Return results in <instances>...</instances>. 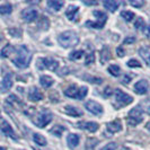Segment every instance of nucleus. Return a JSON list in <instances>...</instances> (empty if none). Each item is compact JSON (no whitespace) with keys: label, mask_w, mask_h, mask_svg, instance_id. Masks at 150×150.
Returning a JSON list of instances; mask_svg holds the SVG:
<instances>
[{"label":"nucleus","mask_w":150,"mask_h":150,"mask_svg":"<svg viewBox=\"0 0 150 150\" xmlns=\"http://www.w3.org/2000/svg\"><path fill=\"white\" fill-rule=\"evenodd\" d=\"M11 87H13V78H11V75L9 74L0 83V93H5L10 89Z\"/></svg>","instance_id":"13"},{"label":"nucleus","mask_w":150,"mask_h":150,"mask_svg":"<svg viewBox=\"0 0 150 150\" xmlns=\"http://www.w3.org/2000/svg\"><path fill=\"white\" fill-rule=\"evenodd\" d=\"M147 129H148V131H150V122L147 123Z\"/></svg>","instance_id":"44"},{"label":"nucleus","mask_w":150,"mask_h":150,"mask_svg":"<svg viewBox=\"0 0 150 150\" xmlns=\"http://www.w3.org/2000/svg\"><path fill=\"white\" fill-rule=\"evenodd\" d=\"M94 61H95V55H94V53H89V54H87L85 63L88 66V64H91V63H94Z\"/></svg>","instance_id":"36"},{"label":"nucleus","mask_w":150,"mask_h":150,"mask_svg":"<svg viewBox=\"0 0 150 150\" xmlns=\"http://www.w3.org/2000/svg\"><path fill=\"white\" fill-rule=\"evenodd\" d=\"M93 14H94V16L97 18V22L88 21V22H86V26L91 27V28H98V30L103 28V27L105 26L106 21H107V15H106L105 13L100 11V10H95Z\"/></svg>","instance_id":"4"},{"label":"nucleus","mask_w":150,"mask_h":150,"mask_svg":"<svg viewBox=\"0 0 150 150\" xmlns=\"http://www.w3.org/2000/svg\"><path fill=\"white\" fill-rule=\"evenodd\" d=\"M78 11H79V8L77 7V6H69L68 9L66 10V15H67L68 19H70V21H75L76 15L78 14Z\"/></svg>","instance_id":"19"},{"label":"nucleus","mask_w":150,"mask_h":150,"mask_svg":"<svg viewBox=\"0 0 150 150\" xmlns=\"http://www.w3.org/2000/svg\"><path fill=\"white\" fill-rule=\"evenodd\" d=\"M79 128L85 129L89 132H96L99 128V125L95 122H81V123H79Z\"/></svg>","instance_id":"16"},{"label":"nucleus","mask_w":150,"mask_h":150,"mask_svg":"<svg viewBox=\"0 0 150 150\" xmlns=\"http://www.w3.org/2000/svg\"><path fill=\"white\" fill-rule=\"evenodd\" d=\"M15 51V49H14V46L10 44H7L2 50H1V58H8L11 53Z\"/></svg>","instance_id":"25"},{"label":"nucleus","mask_w":150,"mask_h":150,"mask_svg":"<svg viewBox=\"0 0 150 150\" xmlns=\"http://www.w3.org/2000/svg\"><path fill=\"white\" fill-rule=\"evenodd\" d=\"M121 16L123 17V19H124L125 22H131V21L134 18V13L129 11V10H123V11L121 13Z\"/></svg>","instance_id":"29"},{"label":"nucleus","mask_w":150,"mask_h":150,"mask_svg":"<svg viewBox=\"0 0 150 150\" xmlns=\"http://www.w3.org/2000/svg\"><path fill=\"white\" fill-rule=\"evenodd\" d=\"M127 64H128V67H130V68H140L141 67V63H140L138 60H135V59L129 60Z\"/></svg>","instance_id":"33"},{"label":"nucleus","mask_w":150,"mask_h":150,"mask_svg":"<svg viewBox=\"0 0 150 150\" xmlns=\"http://www.w3.org/2000/svg\"><path fill=\"white\" fill-rule=\"evenodd\" d=\"M115 102L117 104V107L127 106L133 102V97L122 91L121 89H115Z\"/></svg>","instance_id":"6"},{"label":"nucleus","mask_w":150,"mask_h":150,"mask_svg":"<svg viewBox=\"0 0 150 150\" xmlns=\"http://www.w3.org/2000/svg\"><path fill=\"white\" fill-rule=\"evenodd\" d=\"M103 5H104V7H105L107 10H110L111 13H114V11L117 9V7H119V2L115 1V0H104Z\"/></svg>","instance_id":"21"},{"label":"nucleus","mask_w":150,"mask_h":150,"mask_svg":"<svg viewBox=\"0 0 150 150\" xmlns=\"http://www.w3.org/2000/svg\"><path fill=\"white\" fill-rule=\"evenodd\" d=\"M88 93L87 87H77L76 85H71L70 87H68L67 89L64 90V95L67 97L70 98H77V99H83L86 97Z\"/></svg>","instance_id":"3"},{"label":"nucleus","mask_w":150,"mask_h":150,"mask_svg":"<svg viewBox=\"0 0 150 150\" xmlns=\"http://www.w3.org/2000/svg\"><path fill=\"white\" fill-rule=\"evenodd\" d=\"M0 150H6V148H4V147H0Z\"/></svg>","instance_id":"46"},{"label":"nucleus","mask_w":150,"mask_h":150,"mask_svg":"<svg viewBox=\"0 0 150 150\" xmlns=\"http://www.w3.org/2000/svg\"><path fill=\"white\" fill-rule=\"evenodd\" d=\"M33 140H34V142L36 143V144H38V146H46V139H45L43 135L38 134V133H34Z\"/></svg>","instance_id":"26"},{"label":"nucleus","mask_w":150,"mask_h":150,"mask_svg":"<svg viewBox=\"0 0 150 150\" xmlns=\"http://www.w3.org/2000/svg\"><path fill=\"white\" fill-rule=\"evenodd\" d=\"M100 150H116V143L115 142H110L106 146H104Z\"/></svg>","instance_id":"37"},{"label":"nucleus","mask_w":150,"mask_h":150,"mask_svg":"<svg viewBox=\"0 0 150 150\" xmlns=\"http://www.w3.org/2000/svg\"><path fill=\"white\" fill-rule=\"evenodd\" d=\"M43 94L41 90H38V88L36 87H33L30 88V90L28 91V99L32 100V102H38L41 99H43Z\"/></svg>","instance_id":"14"},{"label":"nucleus","mask_w":150,"mask_h":150,"mask_svg":"<svg viewBox=\"0 0 150 150\" xmlns=\"http://www.w3.org/2000/svg\"><path fill=\"white\" fill-rule=\"evenodd\" d=\"M148 90H149V83L147 80H139L138 83H135L134 85V91L137 94H139V95H144V94H147L148 93Z\"/></svg>","instance_id":"11"},{"label":"nucleus","mask_w":150,"mask_h":150,"mask_svg":"<svg viewBox=\"0 0 150 150\" xmlns=\"http://www.w3.org/2000/svg\"><path fill=\"white\" fill-rule=\"evenodd\" d=\"M38 61L42 62V68H46L51 71H55L59 67V62L52 58H43V59H40Z\"/></svg>","instance_id":"9"},{"label":"nucleus","mask_w":150,"mask_h":150,"mask_svg":"<svg viewBox=\"0 0 150 150\" xmlns=\"http://www.w3.org/2000/svg\"><path fill=\"white\" fill-rule=\"evenodd\" d=\"M111 59V52H110V49L108 46H104L102 49V52H100V62L102 63H105L107 61Z\"/></svg>","instance_id":"24"},{"label":"nucleus","mask_w":150,"mask_h":150,"mask_svg":"<svg viewBox=\"0 0 150 150\" xmlns=\"http://www.w3.org/2000/svg\"><path fill=\"white\" fill-rule=\"evenodd\" d=\"M83 78L85 79H89L90 83H97V85H100L102 81H103V79H100V78H95V77H90V76H83Z\"/></svg>","instance_id":"34"},{"label":"nucleus","mask_w":150,"mask_h":150,"mask_svg":"<svg viewBox=\"0 0 150 150\" xmlns=\"http://www.w3.org/2000/svg\"><path fill=\"white\" fill-rule=\"evenodd\" d=\"M30 60H32V53L25 45H22L18 47L17 55L13 59V63L19 69H25L30 66Z\"/></svg>","instance_id":"1"},{"label":"nucleus","mask_w":150,"mask_h":150,"mask_svg":"<svg viewBox=\"0 0 150 150\" xmlns=\"http://www.w3.org/2000/svg\"><path fill=\"white\" fill-rule=\"evenodd\" d=\"M0 130L7 135V137H10V138H13V139H16L15 132H14L11 125L8 123L7 121H2V122L0 123Z\"/></svg>","instance_id":"12"},{"label":"nucleus","mask_w":150,"mask_h":150,"mask_svg":"<svg viewBox=\"0 0 150 150\" xmlns=\"http://www.w3.org/2000/svg\"><path fill=\"white\" fill-rule=\"evenodd\" d=\"M147 112H148V113L150 114V105L148 106V107H147Z\"/></svg>","instance_id":"45"},{"label":"nucleus","mask_w":150,"mask_h":150,"mask_svg":"<svg viewBox=\"0 0 150 150\" xmlns=\"http://www.w3.org/2000/svg\"><path fill=\"white\" fill-rule=\"evenodd\" d=\"M116 53H117V57H120V58L125 55V51L123 50V47H117L116 49Z\"/></svg>","instance_id":"38"},{"label":"nucleus","mask_w":150,"mask_h":150,"mask_svg":"<svg viewBox=\"0 0 150 150\" xmlns=\"http://www.w3.org/2000/svg\"><path fill=\"white\" fill-rule=\"evenodd\" d=\"M83 55V50H77V51H72V52L70 53V55H69V58H70V60H79L81 57Z\"/></svg>","instance_id":"30"},{"label":"nucleus","mask_w":150,"mask_h":150,"mask_svg":"<svg viewBox=\"0 0 150 150\" xmlns=\"http://www.w3.org/2000/svg\"><path fill=\"white\" fill-rule=\"evenodd\" d=\"M143 33H144V35H146L147 38H150V25H148L147 27L143 28Z\"/></svg>","instance_id":"39"},{"label":"nucleus","mask_w":150,"mask_h":150,"mask_svg":"<svg viewBox=\"0 0 150 150\" xmlns=\"http://www.w3.org/2000/svg\"><path fill=\"white\" fill-rule=\"evenodd\" d=\"M64 130H66V129H64V127H62V125H55V127H53V128L51 129V133L54 134L55 137H61L62 132H63Z\"/></svg>","instance_id":"31"},{"label":"nucleus","mask_w":150,"mask_h":150,"mask_svg":"<svg viewBox=\"0 0 150 150\" xmlns=\"http://www.w3.org/2000/svg\"><path fill=\"white\" fill-rule=\"evenodd\" d=\"M142 122V110L137 106L134 108H132L128 114V123L131 127H135L139 123Z\"/></svg>","instance_id":"5"},{"label":"nucleus","mask_w":150,"mask_h":150,"mask_svg":"<svg viewBox=\"0 0 150 150\" xmlns=\"http://www.w3.org/2000/svg\"><path fill=\"white\" fill-rule=\"evenodd\" d=\"M130 5L133 7L140 8L144 5V1H142V0H130Z\"/></svg>","instance_id":"35"},{"label":"nucleus","mask_w":150,"mask_h":150,"mask_svg":"<svg viewBox=\"0 0 150 150\" xmlns=\"http://www.w3.org/2000/svg\"><path fill=\"white\" fill-rule=\"evenodd\" d=\"M58 42L60 43L61 46L63 47H72L75 45L78 44L79 38L77 35V33L74 30H66L63 33H61L58 38Z\"/></svg>","instance_id":"2"},{"label":"nucleus","mask_w":150,"mask_h":150,"mask_svg":"<svg viewBox=\"0 0 150 150\" xmlns=\"http://www.w3.org/2000/svg\"><path fill=\"white\" fill-rule=\"evenodd\" d=\"M134 27L137 30H143L146 26H144V21H143V18H138L134 23Z\"/></svg>","instance_id":"32"},{"label":"nucleus","mask_w":150,"mask_h":150,"mask_svg":"<svg viewBox=\"0 0 150 150\" xmlns=\"http://www.w3.org/2000/svg\"><path fill=\"white\" fill-rule=\"evenodd\" d=\"M107 130L111 132V133H116L122 130V124L119 120L112 121L110 123H107Z\"/></svg>","instance_id":"17"},{"label":"nucleus","mask_w":150,"mask_h":150,"mask_svg":"<svg viewBox=\"0 0 150 150\" xmlns=\"http://www.w3.org/2000/svg\"><path fill=\"white\" fill-rule=\"evenodd\" d=\"M64 112L67 113L68 115L70 116H74V117H78V116H81L83 113L81 110H79L78 107H75L72 105H67L64 107Z\"/></svg>","instance_id":"15"},{"label":"nucleus","mask_w":150,"mask_h":150,"mask_svg":"<svg viewBox=\"0 0 150 150\" xmlns=\"http://www.w3.org/2000/svg\"><path fill=\"white\" fill-rule=\"evenodd\" d=\"M111 94H112V90H111V88H110V87H107V88H106V94H104V95H106V96H110Z\"/></svg>","instance_id":"42"},{"label":"nucleus","mask_w":150,"mask_h":150,"mask_svg":"<svg viewBox=\"0 0 150 150\" xmlns=\"http://www.w3.org/2000/svg\"><path fill=\"white\" fill-rule=\"evenodd\" d=\"M107 71H108L112 76H114V77H119V76L121 75V69H120V67L116 66V64L110 66L108 69H107Z\"/></svg>","instance_id":"27"},{"label":"nucleus","mask_w":150,"mask_h":150,"mask_svg":"<svg viewBox=\"0 0 150 150\" xmlns=\"http://www.w3.org/2000/svg\"><path fill=\"white\" fill-rule=\"evenodd\" d=\"M22 17L25 22L32 23L38 18V11L33 8H26L22 11Z\"/></svg>","instance_id":"10"},{"label":"nucleus","mask_w":150,"mask_h":150,"mask_svg":"<svg viewBox=\"0 0 150 150\" xmlns=\"http://www.w3.org/2000/svg\"><path fill=\"white\" fill-rule=\"evenodd\" d=\"M40 83H41V85L43 87L49 88V87H51L53 83H54V80H53V78H51L50 76H42L40 78Z\"/></svg>","instance_id":"23"},{"label":"nucleus","mask_w":150,"mask_h":150,"mask_svg":"<svg viewBox=\"0 0 150 150\" xmlns=\"http://www.w3.org/2000/svg\"><path fill=\"white\" fill-rule=\"evenodd\" d=\"M63 5H64V2H63V1H60V0H49V1H47V7L51 8L54 11L60 10Z\"/></svg>","instance_id":"22"},{"label":"nucleus","mask_w":150,"mask_h":150,"mask_svg":"<svg viewBox=\"0 0 150 150\" xmlns=\"http://www.w3.org/2000/svg\"><path fill=\"white\" fill-rule=\"evenodd\" d=\"M130 79H131V77H129V76H125V77L123 78V81H124V83H129Z\"/></svg>","instance_id":"41"},{"label":"nucleus","mask_w":150,"mask_h":150,"mask_svg":"<svg viewBox=\"0 0 150 150\" xmlns=\"http://www.w3.org/2000/svg\"><path fill=\"white\" fill-rule=\"evenodd\" d=\"M79 141H80V138L78 134H75V133H70L67 138V142L68 146L70 148H76L78 144H79Z\"/></svg>","instance_id":"18"},{"label":"nucleus","mask_w":150,"mask_h":150,"mask_svg":"<svg viewBox=\"0 0 150 150\" xmlns=\"http://www.w3.org/2000/svg\"><path fill=\"white\" fill-rule=\"evenodd\" d=\"M134 41H135L134 38H127L125 40H124V42H123V43H124V44H129V43H133Z\"/></svg>","instance_id":"40"},{"label":"nucleus","mask_w":150,"mask_h":150,"mask_svg":"<svg viewBox=\"0 0 150 150\" xmlns=\"http://www.w3.org/2000/svg\"><path fill=\"white\" fill-rule=\"evenodd\" d=\"M13 11V6L10 4H5L0 6V14L1 15H8Z\"/></svg>","instance_id":"28"},{"label":"nucleus","mask_w":150,"mask_h":150,"mask_svg":"<svg viewBox=\"0 0 150 150\" xmlns=\"http://www.w3.org/2000/svg\"><path fill=\"white\" fill-rule=\"evenodd\" d=\"M83 4H85V5H95V4H96V5H97L96 1H93V2H90V1H83Z\"/></svg>","instance_id":"43"},{"label":"nucleus","mask_w":150,"mask_h":150,"mask_svg":"<svg viewBox=\"0 0 150 150\" xmlns=\"http://www.w3.org/2000/svg\"><path fill=\"white\" fill-rule=\"evenodd\" d=\"M139 54L141 55V58L143 59V61L150 66V49L149 47H147V46H144V47H141L140 50H139Z\"/></svg>","instance_id":"20"},{"label":"nucleus","mask_w":150,"mask_h":150,"mask_svg":"<svg viewBox=\"0 0 150 150\" xmlns=\"http://www.w3.org/2000/svg\"><path fill=\"white\" fill-rule=\"evenodd\" d=\"M85 107L89 111L90 113L95 114V115H100L103 113V107L100 104H98L97 102L95 100H88L86 104H85Z\"/></svg>","instance_id":"8"},{"label":"nucleus","mask_w":150,"mask_h":150,"mask_svg":"<svg viewBox=\"0 0 150 150\" xmlns=\"http://www.w3.org/2000/svg\"><path fill=\"white\" fill-rule=\"evenodd\" d=\"M51 121H52V114L49 111H44V112H41L38 114L34 122L38 128H45Z\"/></svg>","instance_id":"7"}]
</instances>
